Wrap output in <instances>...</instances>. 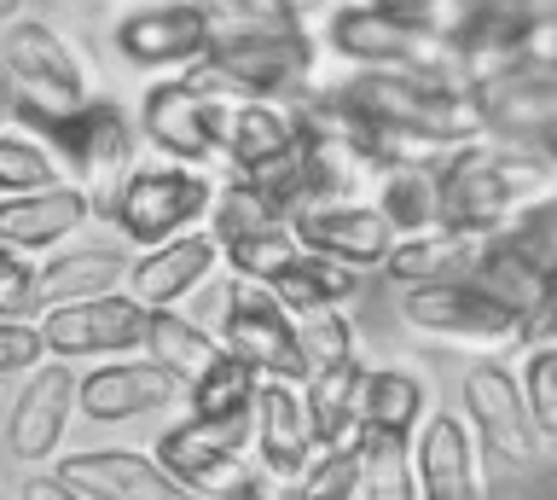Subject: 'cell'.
I'll return each mask as SVG.
<instances>
[{
  "instance_id": "5b68a950",
  "label": "cell",
  "mask_w": 557,
  "mask_h": 500,
  "mask_svg": "<svg viewBox=\"0 0 557 500\" xmlns=\"http://www.w3.org/2000/svg\"><path fill=\"white\" fill-rule=\"evenodd\" d=\"M325 47L337 59H348L355 71H424V76L465 82L459 59H453L424 24L407 19V12L372 7V0H355V7L331 12L325 19Z\"/></svg>"
},
{
  "instance_id": "2e32d148",
  "label": "cell",
  "mask_w": 557,
  "mask_h": 500,
  "mask_svg": "<svg viewBox=\"0 0 557 500\" xmlns=\"http://www.w3.org/2000/svg\"><path fill=\"white\" fill-rule=\"evenodd\" d=\"M59 477L82 500H203L186 483H174L151 454H134V448H87V454H70L59 465Z\"/></svg>"
},
{
  "instance_id": "ba28073f",
  "label": "cell",
  "mask_w": 557,
  "mask_h": 500,
  "mask_svg": "<svg viewBox=\"0 0 557 500\" xmlns=\"http://www.w3.org/2000/svg\"><path fill=\"white\" fill-rule=\"evenodd\" d=\"M209 193H215V186H209L198 169H186V163L134 169L104 216H111L122 228V239H134V245H163V239L186 233L191 221H203Z\"/></svg>"
},
{
  "instance_id": "9c48e42d",
  "label": "cell",
  "mask_w": 557,
  "mask_h": 500,
  "mask_svg": "<svg viewBox=\"0 0 557 500\" xmlns=\"http://www.w3.org/2000/svg\"><path fill=\"white\" fill-rule=\"evenodd\" d=\"M221 350L238 355L256 378H285V385H302V355H296V320L273 303L268 285L238 280L226 291V315H221Z\"/></svg>"
},
{
  "instance_id": "8992f818",
  "label": "cell",
  "mask_w": 557,
  "mask_h": 500,
  "mask_svg": "<svg viewBox=\"0 0 557 500\" xmlns=\"http://www.w3.org/2000/svg\"><path fill=\"white\" fill-rule=\"evenodd\" d=\"M233 111V94L215 88L209 76H174L139 99V134L163 151V158L198 169L209 158H221V129Z\"/></svg>"
},
{
  "instance_id": "bcb514c9",
  "label": "cell",
  "mask_w": 557,
  "mask_h": 500,
  "mask_svg": "<svg viewBox=\"0 0 557 500\" xmlns=\"http://www.w3.org/2000/svg\"><path fill=\"white\" fill-rule=\"evenodd\" d=\"M12 99H17V94H12V82L0 76V123H7V117H12Z\"/></svg>"
},
{
  "instance_id": "cb8c5ba5",
  "label": "cell",
  "mask_w": 557,
  "mask_h": 500,
  "mask_svg": "<svg viewBox=\"0 0 557 500\" xmlns=\"http://www.w3.org/2000/svg\"><path fill=\"white\" fill-rule=\"evenodd\" d=\"M459 280H470V285L482 291V297H494L505 315H517V320L552 297V273L534 268L505 233L476 239V251H470V268L459 273Z\"/></svg>"
},
{
  "instance_id": "3957f363",
  "label": "cell",
  "mask_w": 557,
  "mask_h": 500,
  "mask_svg": "<svg viewBox=\"0 0 557 500\" xmlns=\"http://www.w3.org/2000/svg\"><path fill=\"white\" fill-rule=\"evenodd\" d=\"M337 94L366 117V123L395 129V134H407V141H424V146H442V151L447 146H465V141H482L476 106H470L465 82H453V76L355 71Z\"/></svg>"
},
{
  "instance_id": "603a6c76",
  "label": "cell",
  "mask_w": 557,
  "mask_h": 500,
  "mask_svg": "<svg viewBox=\"0 0 557 500\" xmlns=\"http://www.w3.org/2000/svg\"><path fill=\"white\" fill-rule=\"evenodd\" d=\"M87 216L94 210H87V198L70 181H52L41 193H7L0 198V245L24 251V256L47 251V245H59V239L76 233Z\"/></svg>"
},
{
  "instance_id": "836d02e7",
  "label": "cell",
  "mask_w": 557,
  "mask_h": 500,
  "mask_svg": "<svg viewBox=\"0 0 557 500\" xmlns=\"http://www.w3.org/2000/svg\"><path fill=\"white\" fill-rule=\"evenodd\" d=\"M256 385H261V378L244 367L238 355L221 350V355L186 385V407H191V419H226V413H250Z\"/></svg>"
},
{
  "instance_id": "e575fe53",
  "label": "cell",
  "mask_w": 557,
  "mask_h": 500,
  "mask_svg": "<svg viewBox=\"0 0 557 500\" xmlns=\"http://www.w3.org/2000/svg\"><path fill=\"white\" fill-rule=\"evenodd\" d=\"M278 500H360L355 442H348V448H313L302 472L278 489Z\"/></svg>"
},
{
  "instance_id": "ee69618b",
  "label": "cell",
  "mask_w": 557,
  "mask_h": 500,
  "mask_svg": "<svg viewBox=\"0 0 557 500\" xmlns=\"http://www.w3.org/2000/svg\"><path fill=\"white\" fill-rule=\"evenodd\" d=\"M24 500H82L76 489H70V483L52 472V477H29V489H24Z\"/></svg>"
},
{
  "instance_id": "7dc6e473",
  "label": "cell",
  "mask_w": 557,
  "mask_h": 500,
  "mask_svg": "<svg viewBox=\"0 0 557 500\" xmlns=\"http://www.w3.org/2000/svg\"><path fill=\"white\" fill-rule=\"evenodd\" d=\"M24 7V0H0V24H12V12Z\"/></svg>"
},
{
  "instance_id": "30bf717a",
  "label": "cell",
  "mask_w": 557,
  "mask_h": 500,
  "mask_svg": "<svg viewBox=\"0 0 557 500\" xmlns=\"http://www.w3.org/2000/svg\"><path fill=\"white\" fill-rule=\"evenodd\" d=\"M139 326H146V308L128 291H99V297L76 303H47V320L35 332H41V350L76 361V355H128L139 343Z\"/></svg>"
},
{
  "instance_id": "74e56055",
  "label": "cell",
  "mask_w": 557,
  "mask_h": 500,
  "mask_svg": "<svg viewBox=\"0 0 557 500\" xmlns=\"http://www.w3.org/2000/svg\"><path fill=\"white\" fill-rule=\"evenodd\" d=\"M517 395L522 407H529V425L540 430V442H557V350L552 343H534L529 361H522L517 373Z\"/></svg>"
},
{
  "instance_id": "5bb4252c",
  "label": "cell",
  "mask_w": 557,
  "mask_h": 500,
  "mask_svg": "<svg viewBox=\"0 0 557 500\" xmlns=\"http://www.w3.org/2000/svg\"><path fill=\"white\" fill-rule=\"evenodd\" d=\"M256 437V419L250 413H226V419H186L174 425L163 442H157V465L186 483L191 495H215L226 477H233V465L244 460V448Z\"/></svg>"
},
{
  "instance_id": "f35d334b",
  "label": "cell",
  "mask_w": 557,
  "mask_h": 500,
  "mask_svg": "<svg viewBox=\"0 0 557 500\" xmlns=\"http://www.w3.org/2000/svg\"><path fill=\"white\" fill-rule=\"evenodd\" d=\"M499 233L511 239L534 268L557 273V204H552V193H540V198L522 204V210H511V221H505Z\"/></svg>"
},
{
  "instance_id": "7bdbcfd3",
  "label": "cell",
  "mask_w": 557,
  "mask_h": 500,
  "mask_svg": "<svg viewBox=\"0 0 557 500\" xmlns=\"http://www.w3.org/2000/svg\"><path fill=\"white\" fill-rule=\"evenodd\" d=\"M209 500H278V483L268 472H250V477H226Z\"/></svg>"
},
{
  "instance_id": "f546056e",
  "label": "cell",
  "mask_w": 557,
  "mask_h": 500,
  "mask_svg": "<svg viewBox=\"0 0 557 500\" xmlns=\"http://www.w3.org/2000/svg\"><path fill=\"white\" fill-rule=\"evenodd\" d=\"M372 204L377 216L395 228V239L407 233H430L435 228V163H395L372 175Z\"/></svg>"
},
{
  "instance_id": "e0dca14e",
  "label": "cell",
  "mask_w": 557,
  "mask_h": 500,
  "mask_svg": "<svg viewBox=\"0 0 557 500\" xmlns=\"http://www.w3.org/2000/svg\"><path fill=\"white\" fill-rule=\"evenodd\" d=\"M0 53H7V82L24 88V99H41V106H82L87 99V76H82V64L64 47L59 29L12 24Z\"/></svg>"
},
{
  "instance_id": "44dd1931",
  "label": "cell",
  "mask_w": 557,
  "mask_h": 500,
  "mask_svg": "<svg viewBox=\"0 0 557 500\" xmlns=\"http://www.w3.org/2000/svg\"><path fill=\"white\" fill-rule=\"evenodd\" d=\"M250 419H256L250 448H261L268 477L285 489V483L308 465V454H313L308 413H302V395H296V385H285V378H261V385H256V402H250Z\"/></svg>"
},
{
  "instance_id": "8d00e7d4",
  "label": "cell",
  "mask_w": 557,
  "mask_h": 500,
  "mask_svg": "<svg viewBox=\"0 0 557 500\" xmlns=\"http://www.w3.org/2000/svg\"><path fill=\"white\" fill-rule=\"evenodd\" d=\"M290 320H296V355H302V373L355 361V326H348L343 308H313V315H290Z\"/></svg>"
},
{
  "instance_id": "1f68e13d",
  "label": "cell",
  "mask_w": 557,
  "mask_h": 500,
  "mask_svg": "<svg viewBox=\"0 0 557 500\" xmlns=\"http://www.w3.org/2000/svg\"><path fill=\"white\" fill-rule=\"evenodd\" d=\"M128 280V256L99 245V251H70L59 263L35 268V285H41V303H76V297H99Z\"/></svg>"
},
{
  "instance_id": "f6af8a7d",
  "label": "cell",
  "mask_w": 557,
  "mask_h": 500,
  "mask_svg": "<svg viewBox=\"0 0 557 500\" xmlns=\"http://www.w3.org/2000/svg\"><path fill=\"white\" fill-rule=\"evenodd\" d=\"M372 7H389V12H407V19H418V12L435 7V0H372Z\"/></svg>"
},
{
  "instance_id": "4316f807",
  "label": "cell",
  "mask_w": 557,
  "mask_h": 500,
  "mask_svg": "<svg viewBox=\"0 0 557 500\" xmlns=\"http://www.w3.org/2000/svg\"><path fill=\"white\" fill-rule=\"evenodd\" d=\"M296 141L290 134V111L273 106V99H238L226 111V129H221V158L233 163V175H250L268 158H278Z\"/></svg>"
},
{
  "instance_id": "83f0119b",
  "label": "cell",
  "mask_w": 557,
  "mask_h": 500,
  "mask_svg": "<svg viewBox=\"0 0 557 500\" xmlns=\"http://www.w3.org/2000/svg\"><path fill=\"white\" fill-rule=\"evenodd\" d=\"M139 343H146V361L151 367H163L174 385H191L209 361L221 355L215 332H203V326H191L186 315H174V308H146V326H139Z\"/></svg>"
},
{
  "instance_id": "d590c367",
  "label": "cell",
  "mask_w": 557,
  "mask_h": 500,
  "mask_svg": "<svg viewBox=\"0 0 557 500\" xmlns=\"http://www.w3.org/2000/svg\"><path fill=\"white\" fill-rule=\"evenodd\" d=\"M296 251H302V245H296L290 221H261V228H250V233H238V239H226V245H221V256L233 263L238 280H256V285L268 280L273 268H285Z\"/></svg>"
},
{
  "instance_id": "9a60e30c",
  "label": "cell",
  "mask_w": 557,
  "mask_h": 500,
  "mask_svg": "<svg viewBox=\"0 0 557 500\" xmlns=\"http://www.w3.org/2000/svg\"><path fill=\"white\" fill-rule=\"evenodd\" d=\"M400 315L418 332L465 338V343H517V315H505L494 297H482L470 280H435V285H400Z\"/></svg>"
},
{
  "instance_id": "484cf974",
  "label": "cell",
  "mask_w": 557,
  "mask_h": 500,
  "mask_svg": "<svg viewBox=\"0 0 557 500\" xmlns=\"http://www.w3.org/2000/svg\"><path fill=\"white\" fill-rule=\"evenodd\" d=\"M261 285L273 291V303L285 308V315H313V308H343L360 291V273L343 268V263H325V256H313V251H296L290 263L273 268Z\"/></svg>"
},
{
  "instance_id": "d4e9b609",
  "label": "cell",
  "mask_w": 557,
  "mask_h": 500,
  "mask_svg": "<svg viewBox=\"0 0 557 500\" xmlns=\"http://www.w3.org/2000/svg\"><path fill=\"white\" fill-rule=\"evenodd\" d=\"M360 385H366L360 355L302 378V390H296V395H302L313 448H348V442H355V430H360Z\"/></svg>"
},
{
  "instance_id": "ffe728a7",
  "label": "cell",
  "mask_w": 557,
  "mask_h": 500,
  "mask_svg": "<svg viewBox=\"0 0 557 500\" xmlns=\"http://www.w3.org/2000/svg\"><path fill=\"white\" fill-rule=\"evenodd\" d=\"M412 489L424 500H482L476 437H470V425L459 419V413H430V419H424Z\"/></svg>"
},
{
  "instance_id": "52a82bcc",
  "label": "cell",
  "mask_w": 557,
  "mask_h": 500,
  "mask_svg": "<svg viewBox=\"0 0 557 500\" xmlns=\"http://www.w3.org/2000/svg\"><path fill=\"white\" fill-rule=\"evenodd\" d=\"M465 94L476 106L482 134L534 151L557 146V64H505L465 82Z\"/></svg>"
},
{
  "instance_id": "7c38bea8",
  "label": "cell",
  "mask_w": 557,
  "mask_h": 500,
  "mask_svg": "<svg viewBox=\"0 0 557 500\" xmlns=\"http://www.w3.org/2000/svg\"><path fill=\"white\" fill-rule=\"evenodd\" d=\"M465 413H470L487 454L517 465V472H529L546 454V442H540V430L529 425V407L517 395V373H505L499 361H476L465 373Z\"/></svg>"
},
{
  "instance_id": "4fadbf2b",
  "label": "cell",
  "mask_w": 557,
  "mask_h": 500,
  "mask_svg": "<svg viewBox=\"0 0 557 500\" xmlns=\"http://www.w3.org/2000/svg\"><path fill=\"white\" fill-rule=\"evenodd\" d=\"M290 233L302 251L325 256V263H343L355 273H377L389 245H395V228L377 216V204H355V198L302 204V210L290 216Z\"/></svg>"
},
{
  "instance_id": "ac0fdd59",
  "label": "cell",
  "mask_w": 557,
  "mask_h": 500,
  "mask_svg": "<svg viewBox=\"0 0 557 500\" xmlns=\"http://www.w3.org/2000/svg\"><path fill=\"white\" fill-rule=\"evenodd\" d=\"M174 378L151 361H104L94 373H76V407L94 425H122L139 419V413H157L174 402Z\"/></svg>"
},
{
  "instance_id": "7402d4cb",
  "label": "cell",
  "mask_w": 557,
  "mask_h": 500,
  "mask_svg": "<svg viewBox=\"0 0 557 500\" xmlns=\"http://www.w3.org/2000/svg\"><path fill=\"white\" fill-rule=\"evenodd\" d=\"M70 407H76V373H70L64 361H47V367L24 385L17 407H12V425H7L12 454L29 460V465H41L52 448H59V437H64Z\"/></svg>"
},
{
  "instance_id": "b9f144b4",
  "label": "cell",
  "mask_w": 557,
  "mask_h": 500,
  "mask_svg": "<svg viewBox=\"0 0 557 500\" xmlns=\"http://www.w3.org/2000/svg\"><path fill=\"white\" fill-rule=\"evenodd\" d=\"M41 332L35 320H0V373H29L41 367Z\"/></svg>"
},
{
  "instance_id": "7a4b0ae2",
  "label": "cell",
  "mask_w": 557,
  "mask_h": 500,
  "mask_svg": "<svg viewBox=\"0 0 557 500\" xmlns=\"http://www.w3.org/2000/svg\"><path fill=\"white\" fill-rule=\"evenodd\" d=\"M12 117L52 146L47 158L64 163L70 186L87 198V210L104 216L122 181L139 169V129L116 99H82V106H41V99H12Z\"/></svg>"
},
{
  "instance_id": "d6a6232c",
  "label": "cell",
  "mask_w": 557,
  "mask_h": 500,
  "mask_svg": "<svg viewBox=\"0 0 557 500\" xmlns=\"http://www.w3.org/2000/svg\"><path fill=\"white\" fill-rule=\"evenodd\" d=\"M355 465H360V500H418V489H412V437L355 430Z\"/></svg>"
},
{
  "instance_id": "d6986e66",
  "label": "cell",
  "mask_w": 557,
  "mask_h": 500,
  "mask_svg": "<svg viewBox=\"0 0 557 500\" xmlns=\"http://www.w3.org/2000/svg\"><path fill=\"white\" fill-rule=\"evenodd\" d=\"M221 263V245L209 233H174L163 245H146L139 263H128V297L139 308H174L186 291L209 280V268Z\"/></svg>"
},
{
  "instance_id": "4dcf8cb0",
  "label": "cell",
  "mask_w": 557,
  "mask_h": 500,
  "mask_svg": "<svg viewBox=\"0 0 557 500\" xmlns=\"http://www.w3.org/2000/svg\"><path fill=\"white\" fill-rule=\"evenodd\" d=\"M424 378L400 373V367H366L360 385V430H389V437H412L418 419H424Z\"/></svg>"
},
{
  "instance_id": "f1b7e54d",
  "label": "cell",
  "mask_w": 557,
  "mask_h": 500,
  "mask_svg": "<svg viewBox=\"0 0 557 500\" xmlns=\"http://www.w3.org/2000/svg\"><path fill=\"white\" fill-rule=\"evenodd\" d=\"M470 251L476 239L465 233H447V228H430V233H407L395 239L389 256H383L377 273H389L395 285H435V280H459L470 268Z\"/></svg>"
},
{
  "instance_id": "277c9868",
  "label": "cell",
  "mask_w": 557,
  "mask_h": 500,
  "mask_svg": "<svg viewBox=\"0 0 557 500\" xmlns=\"http://www.w3.org/2000/svg\"><path fill=\"white\" fill-rule=\"evenodd\" d=\"M198 76L233 99H296L313 82V36L273 24H215Z\"/></svg>"
},
{
  "instance_id": "681fc988",
  "label": "cell",
  "mask_w": 557,
  "mask_h": 500,
  "mask_svg": "<svg viewBox=\"0 0 557 500\" xmlns=\"http://www.w3.org/2000/svg\"><path fill=\"white\" fill-rule=\"evenodd\" d=\"M0 500H7V495H0Z\"/></svg>"
},
{
  "instance_id": "ab89813d",
  "label": "cell",
  "mask_w": 557,
  "mask_h": 500,
  "mask_svg": "<svg viewBox=\"0 0 557 500\" xmlns=\"http://www.w3.org/2000/svg\"><path fill=\"white\" fill-rule=\"evenodd\" d=\"M59 181V163L24 134H0V193H41Z\"/></svg>"
},
{
  "instance_id": "c3c4849f",
  "label": "cell",
  "mask_w": 557,
  "mask_h": 500,
  "mask_svg": "<svg viewBox=\"0 0 557 500\" xmlns=\"http://www.w3.org/2000/svg\"><path fill=\"white\" fill-rule=\"evenodd\" d=\"M296 7H302V0H296Z\"/></svg>"
},
{
  "instance_id": "8fae6325",
  "label": "cell",
  "mask_w": 557,
  "mask_h": 500,
  "mask_svg": "<svg viewBox=\"0 0 557 500\" xmlns=\"http://www.w3.org/2000/svg\"><path fill=\"white\" fill-rule=\"evenodd\" d=\"M209 29L215 24L198 0H163V7H139L116 24V53L134 71H198Z\"/></svg>"
},
{
  "instance_id": "60d3db41",
  "label": "cell",
  "mask_w": 557,
  "mask_h": 500,
  "mask_svg": "<svg viewBox=\"0 0 557 500\" xmlns=\"http://www.w3.org/2000/svg\"><path fill=\"white\" fill-rule=\"evenodd\" d=\"M41 303V285H35V263L24 251L0 245V320H29Z\"/></svg>"
},
{
  "instance_id": "6da1fadb",
  "label": "cell",
  "mask_w": 557,
  "mask_h": 500,
  "mask_svg": "<svg viewBox=\"0 0 557 500\" xmlns=\"http://www.w3.org/2000/svg\"><path fill=\"white\" fill-rule=\"evenodd\" d=\"M540 193H552V151L511 141L487 146L482 134V141L447 146L435 158V228L447 233L487 239L511 221V210H522Z\"/></svg>"
}]
</instances>
